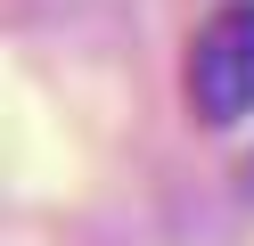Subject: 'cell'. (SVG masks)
<instances>
[{
  "instance_id": "obj_1",
  "label": "cell",
  "mask_w": 254,
  "mask_h": 246,
  "mask_svg": "<svg viewBox=\"0 0 254 246\" xmlns=\"http://www.w3.org/2000/svg\"><path fill=\"white\" fill-rule=\"evenodd\" d=\"M189 107L205 123H238L254 107V0L221 8L213 25L189 41Z\"/></svg>"
}]
</instances>
